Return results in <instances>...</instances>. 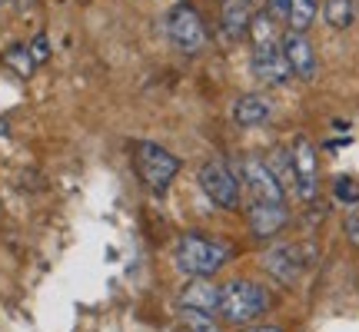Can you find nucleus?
Returning a JSON list of instances; mask_svg holds the SVG:
<instances>
[{"mask_svg":"<svg viewBox=\"0 0 359 332\" xmlns=\"http://www.w3.org/2000/svg\"><path fill=\"white\" fill-rule=\"evenodd\" d=\"M173 259H177V269L187 272V276H213V272L226 266L230 246L217 243L210 236H200V233H183Z\"/></svg>","mask_w":359,"mask_h":332,"instance_id":"f257e3e1","label":"nucleus"},{"mask_svg":"<svg viewBox=\"0 0 359 332\" xmlns=\"http://www.w3.org/2000/svg\"><path fill=\"white\" fill-rule=\"evenodd\" d=\"M266 309H269V293L263 286H257V282L233 279L219 289L217 312L230 322V326H246V322H253L257 316H263Z\"/></svg>","mask_w":359,"mask_h":332,"instance_id":"f03ea898","label":"nucleus"},{"mask_svg":"<svg viewBox=\"0 0 359 332\" xmlns=\"http://www.w3.org/2000/svg\"><path fill=\"white\" fill-rule=\"evenodd\" d=\"M133 163H137L140 179L154 193H167L170 183H173V179H177V173H180V160L170 153V150L156 146V143H137Z\"/></svg>","mask_w":359,"mask_h":332,"instance_id":"7ed1b4c3","label":"nucleus"},{"mask_svg":"<svg viewBox=\"0 0 359 332\" xmlns=\"http://www.w3.org/2000/svg\"><path fill=\"white\" fill-rule=\"evenodd\" d=\"M167 30H170V40L180 53L187 57H196V53L206 47V27H203V17L196 13L193 4H177L170 11V20H167Z\"/></svg>","mask_w":359,"mask_h":332,"instance_id":"20e7f679","label":"nucleus"},{"mask_svg":"<svg viewBox=\"0 0 359 332\" xmlns=\"http://www.w3.org/2000/svg\"><path fill=\"white\" fill-rule=\"evenodd\" d=\"M200 186L219 209H236L240 206V179H236L230 166L219 163V160H213V163H206L200 170Z\"/></svg>","mask_w":359,"mask_h":332,"instance_id":"39448f33","label":"nucleus"},{"mask_svg":"<svg viewBox=\"0 0 359 332\" xmlns=\"http://www.w3.org/2000/svg\"><path fill=\"white\" fill-rule=\"evenodd\" d=\"M250 70H253V77H257L259 83H266V87H280V83H286V80L293 77L290 60H286V53L280 50V43H269V47H253Z\"/></svg>","mask_w":359,"mask_h":332,"instance_id":"423d86ee","label":"nucleus"},{"mask_svg":"<svg viewBox=\"0 0 359 332\" xmlns=\"http://www.w3.org/2000/svg\"><path fill=\"white\" fill-rule=\"evenodd\" d=\"M240 170H243V183L250 186L253 200L283 203V186H280V179L269 173L263 160H257V156H243V160H240Z\"/></svg>","mask_w":359,"mask_h":332,"instance_id":"0eeeda50","label":"nucleus"},{"mask_svg":"<svg viewBox=\"0 0 359 332\" xmlns=\"http://www.w3.org/2000/svg\"><path fill=\"white\" fill-rule=\"evenodd\" d=\"M280 50L286 53L290 70H293L299 80H313V77H316V50H313V40H309L306 34H299V30L283 34Z\"/></svg>","mask_w":359,"mask_h":332,"instance_id":"6e6552de","label":"nucleus"},{"mask_svg":"<svg viewBox=\"0 0 359 332\" xmlns=\"http://www.w3.org/2000/svg\"><path fill=\"white\" fill-rule=\"evenodd\" d=\"M293 166H296V190L303 200L316 196V177H320V163H316V146L309 143V137H296L293 143Z\"/></svg>","mask_w":359,"mask_h":332,"instance_id":"1a4fd4ad","label":"nucleus"},{"mask_svg":"<svg viewBox=\"0 0 359 332\" xmlns=\"http://www.w3.org/2000/svg\"><path fill=\"white\" fill-rule=\"evenodd\" d=\"M263 266H266V272L273 279H280L290 286V282L299 279L306 259H299V246H276V249H269V253L263 256Z\"/></svg>","mask_w":359,"mask_h":332,"instance_id":"9d476101","label":"nucleus"},{"mask_svg":"<svg viewBox=\"0 0 359 332\" xmlns=\"http://www.w3.org/2000/svg\"><path fill=\"white\" fill-rule=\"evenodd\" d=\"M246 219H250V230H253V236L266 240V236H273V233L283 230V223H286V206H283V203H266V200H253V206H250Z\"/></svg>","mask_w":359,"mask_h":332,"instance_id":"9b49d317","label":"nucleus"},{"mask_svg":"<svg viewBox=\"0 0 359 332\" xmlns=\"http://www.w3.org/2000/svg\"><path fill=\"white\" fill-rule=\"evenodd\" d=\"M180 309H196V312H217L219 286L210 282V276H193V282L180 293Z\"/></svg>","mask_w":359,"mask_h":332,"instance_id":"f8f14e48","label":"nucleus"},{"mask_svg":"<svg viewBox=\"0 0 359 332\" xmlns=\"http://www.w3.org/2000/svg\"><path fill=\"white\" fill-rule=\"evenodd\" d=\"M250 17L253 7L246 0H219V27L230 40H243L250 34Z\"/></svg>","mask_w":359,"mask_h":332,"instance_id":"ddd939ff","label":"nucleus"},{"mask_svg":"<svg viewBox=\"0 0 359 332\" xmlns=\"http://www.w3.org/2000/svg\"><path fill=\"white\" fill-rule=\"evenodd\" d=\"M269 100L266 97H259V93H243L236 106H233V123L236 127H263L269 120Z\"/></svg>","mask_w":359,"mask_h":332,"instance_id":"4468645a","label":"nucleus"},{"mask_svg":"<svg viewBox=\"0 0 359 332\" xmlns=\"http://www.w3.org/2000/svg\"><path fill=\"white\" fill-rule=\"evenodd\" d=\"M323 20L333 30H349L356 24V4L353 0H326L323 4Z\"/></svg>","mask_w":359,"mask_h":332,"instance_id":"2eb2a0df","label":"nucleus"},{"mask_svg":"<svg viewBox=\"0 0 359 332\" xmlns=\"http://www.w3.org/2000/svg\"><path fill=\"white\" fill-rule=\"evenodd\" d=\"M316 11H320V4H316V0H290V13H286L290 30L306 34L309 27H313V20H316Z\"/></svg>","mask_w":359,"mask_h":332,"instance_id":"dca6fc26","label":"nucleus"},{"mask_svg":"<svg viewBox=\"0 0 359 332\" xmlns=\"http://www.w3.org/2000/svg\"><path fill=\"white\" fill-rule=\"evenodd\" d=\"M266 163V170L273 173V177L283 183H296V166H293V153L290 150H269V156L263 160Z\"/></svg>","mask_w":359,"mask_h":332,"instance_id":"f3484780","label":"nucleus"},{"mask_svg":"<svg viewBox=\"0 0 359 332\" xmlns=\"http://www.w3.org/2000/svg\"><path fill=\"white\" fill-rule=\"evenodd\" d=\"M250 37H253V47H269V43H280V40H276V20H273L266 11L253 13V17H250Z\"/></svg>","mask_w":359,"mask_h":332,"instance_id":"a211bd4d","label":"nucleus"},{"mask_svg":"<svg viewBox=\"0 0 359 332\" xmlns=\"http://www.w3.org/2000/svg\"><path fill=\"white\" fill-rule=\"evenodd\" d=\"M180 332H219L217 319L210 312H196V309H183L180 312V322H177Z\"/></svg>","mask_w":359,"mask_h":332,"instance_id":"6ab92c4d","label":"nucleus"},{"mask_svg":"<svg viewBox=\"0 0 359 332\" xmlns=\"http://www.w3.org/2000/svg\"><path fill=\"white\" fill-rule=\"evenodd\" d=\"M4 64L11 67L13 74H20V77H30L34 74V57H30V50L27 47H20V43H13V47H7L4 50Z\"/></svg>","mask_w":359,"mask_h":332,"instance_id":"aec40b11","label":"nucleus"},{"mask_svg":"<svg viewBox=\"0 0 359 332\" xmlns=\"http://www.w3.org/2000/svg\"><path fill=\"white\" fill-rule=\"evenodd\" d=\"M27 50H30V57H34V64H43V60L50 57V40H47V34H37Z\"/></svg>","mask_w":359,"mask_h":332,"instance_id":"412c9836","label":"nucleus"},{"mask_svg":"<svg viewBox=\"0 0 359 332\" xmlns=\"http://www.w3.org/2000/svg\"><path fill=\"white\" fill-rule=\"evenodd\" d=\"M336 196H339V200H346V203H356V200H359L356 183H353L349 177H339V179H336Z\"/></svg>","mask_w":359,"mask_h":332,"instance_id":"4be33fe9","label":"nucleus"},{"mask_svg":"<svg viewBox=\"0 0 359 332\" xmlns=\"http://www.w3.org/2000/svg\"><path fill=\"white\" fill-rule=\"evenodd\" d=\"M343 233H346L349 246L359 253V213H353V216H346V223H343Z\"/></svg>","mask_w":359,"mask_h":332,"instance_id":"5701e85b","label":"nucleus"},{"mask_svg":"<svg viewBox=\"0 0 359 332\" xmlns=\"http://www.w3.org/2000/svg\"><path fill=\"white\" fill-rule=\"evenodd\" d=\"M266 13L280 24V20H286V13H290V0H266Z\"/></svg>","mask_w":359,"mask_h":332,"instance_id":"b1692460","label":"nucleus"},{"mask_svg":"<svg viewBox=\"0 0 359 332\" xmlns=\"http://www.w3.org/2000/svg\"><path fill=\"white\" fill-rule=\"evenodd\" d=\"M34 4H37V0H13V7H17V11H30Z\"/></svg>","mask_w":359,"mask_h":332,"instance_id":"393cba45","label":"nucleus"},{"mask_svg":"<svg viewBox=\"0 0 359 332\" xmlns=\"http://www.w3.org/2000/svg\"><path fill=\"white\" fill-rule=\"evenodd\" d=\"M246 332H283V329H276V326H257V329H246Z\"/></svg>","mask_w":359,"mask_h":332,"instance_id":"a878e982","label":"nucleus"},{"mask_svg":"<svg viewBox=\"0 0 359 332\" xmlns=\"http://www.w3.org/2000/svg\"><path fill=\"white\" fill-rule=\"evenodd\" d=\"M246 4H250V7H257V4H266V0H246Z\"/></svg>","mask_w":359,"mask_h":332,"instance_id":"bb28decb","label":"nucleus"},{"mask_svg":"<svg viewBox=\"0 0 359 332\" xmlns=\"http://www.w3.org/2000/svg\"><path fill=\"white\" fill-rule=\"evenodd\" d=\"M4 133H7V123H4V120H0V137H4Z\"/></svg>","mask_w":359,"mask_h":332,"instance_id":"cd10ccee","label":"nucleus"}]
</instances>
